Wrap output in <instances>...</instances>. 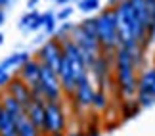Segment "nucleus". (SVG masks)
I'll return each instance as SVG.
<instances>
[{"instance_id":"nucleus-1","label":"nucleus","mask_w":155,"mask_h":136,"mask_svg":"<svg viewBox=\"0 0 155 136\" xmlns=\"http://www.w3.org/2000/svg\"><path fill=\"white\" fill-rule=\"evenodd\" d=\"M138 73L140 69L136 67L134 58L127 48H121L115 52L113 56V75H115V86L117 94L121 96V100L127 98H136L138 92Z\"/></svg>"},{"instance_id":"nucleus-2","label":"nucleus","mask_w":155,"mask_h":136,"mask_svg":"<svg viewBox=\"0 0 155 136\" xmlns=\"http://www.w3.org/2000/svg\"><path fill=\"white\" fill-rule=\"evenodd\" d=\"M96 38L100 42L102 54L113 56L119 50V33H117V21H115V8L105 6L96 15Z\"/></svg>"},{"instance_id":"nucleus-3","label":"nucleus","mask_w":155,"mask_h":136,"mask_svg":"<svg viewBox=\"0 0 155 136\" xmlns=\"http://www.w3.org/2000/svg\"><path fill=\"white\" fill-rule=\"evenodd\" d=\"M67 128V117L61 102H46L44 104V136L52 134H65Z\"/></svg>"},{"instance_id":"nucleus-4","label":"nucleus","mask_w":155,"mask_h":136,"mask_svg":"<svg viewBox=\"0 0 155 136\" xmlns=\"http://www.w3.org/2000/svg\"><path fill=\"white\" fill-rule=\"evenodd\" d=\"M40 90H42L44 102H61L63 100V90L59 85V77L56 71H52L48 65L40 63Z\"/></svg>"},{"instance_id":"nucleus-5","label":"nucleus","mask_w":155,"mask_h":136,"mask_svg":"<svg viewBox=\"0 0 155 136\" xmlns=\"http://www.w3.org/2000/svg\"><path fill=\"white\" fill-rule=\"evenodd\" d=\"M115 56V54H113ZM113 56L109 54H100L96 60L92 61V65L88 67V75L94 77V82L98 88L107 90V86H111V73H113Z\"/></svg>"},{"instance_id":"nucleus-6","label":"nucleus","mask_w":155,"mask_h":136,"mask_svg":"<svg viewBox=\"0 0 155 136\" xmlns=\"http://www.w3.org/2000/svg\"><path fill=\"white\" fill-rule=\"evenodd\" d=\"M61 58H63V50H61V44H59L58 38H50L37 52V60L42 65H48L56 73L59 71V65H61Z\"/></svg>"},{"instance_id":"nucleus-7","label":"nucleus","mask_w":155,"mask_h":136,"mask_svg":"<svg viewBox=\"0 0 155 136\" xmlns=\"http://www.w3.org/2000/svg\"><path fill=\"white\" fill-rule=\"evenodd\" d=\"M94 92H96V88L92 86V81H90V75H84L81 77L79 81H77V86H75V92L71 100L75 102L77 108H90L92 105V98H94Z\"/></svg>"},{"instance_id":"nucleus-8","label":"nucleus","mask_w":155,"mask_h":136,"mask_svg":"<svg viewBox=\"0 0 155 136\" xmlns=\"http://www.w3.org/2000/svg\"><path fill=\"white\" fill-rule=\"evenodd\" d=\"M4 94H8V96H12L14 100H17V102L23 105V108H27V105L31 104V100H33L31 88H29L17 75L12 77V81L8 82V86L4 88Z\"/></svg>"},{"instance_id":"nucleus-9","label":"nucleus","mask_w":155,"mask_h":136,"mask_svg":"<svg viewBox=\"0 0 155 136\" xmlns=\"http://www.w3.org/2000/svg\"><path fill=\"white\" fill-rule=\"evenodd\" d=\"M17 77H19L29 88L37 86L40 82V61L37 58H31V60L25 61L21 67H17Z\"/></svg>"},{"instance_id":"nucleus-10","label":"nucleus","mask_w":155,"mask_h":136,"mask_svg":"<svg viewBox=\"0 0 155 136\" xmlns=\"http://www.w3.org/2000/svg\"><path fill=\"white\" fill-rule=\"evenodd\" d=\"M58 77H59V85H61V90H63V96H73L75 92V86H77V79L71 71V65L67 61V58H61V65H59V71H58Z\"/></svg>"},{"instance_id":"nucleus-11","label":"nucleus","mask_w":155,"mask_h":136,"mask_svg":"<svg viewBox=\"0 0 155 136\" xmlns=\"http://www.w3.org/2000/svg\"><path fill=\"white\" fill-rule=\"evenodd\" d=\"M136 94H146L155 100V63L150 67L140 69L138 73V92Z\"/></svg>"},{"instance_id":"nucleus-12","label":"nucleus","mask_w":155,"mask_h":136,"mask_svg":"<svg viewBox=\"0 0 155 136\" xmlns=\"http://www.w3.org/2000/svg\"><path fill=\"white\" fill-rule=\"evenodd\" d=\"M44 100H31V104L25 108V117L40 132L44 131Z\"/></svg>"},{"instance_id":"nucleus-13","label":"nucleus","mask_w":155,"mask_h":136,"mask_svg":"<svg viewBox=\"0 0 155 136\" xmlns=\"http://www.w3.org/2000/svg\"><path fill=\"white\" fill-rule=\"evenodd\" d=\"M2 109L4 111H8V113L14 117V119H21L23 115H25V108L17 102V100H14L12 96H8V94H4L2 92Z\"/></svg>"},{"instance_id":"nucleus-14","label":"nucleus","mask_w":155,"mask_h":136,"mask_svg":"<svg viewBox=\"0 0 155 136\" xmlns=\"http://www.w3.org/2000/svg\"><path fill=\"white\" fill-rule=\"evenodd\" d=\"M0 136H17L15 119L8 111H0Z\"/></svg>"},{"instance_id":"nucleus-15","label":"nucleus","mask_w":155,"mask_h":136,"mask_svg":"<svg viewBox=\"0 0 155 136\" xmlns=\"http://www.w3.org/2000/svg\"><path fill=\"white\" fill-rule=\"evenodd\" d=\"M142 111V108L138 105L136 98H127V100H121V119L123 121H128L136 117Z\"/></svg>"},{"instance_id":"nucleus-16","label":"nucleus","mask_w":155,"mask_h":136,"mask_svg":"<svg viewBox=\"0 0 155 136\" xmlns=\"http://www.w3.org/2000/svg\"><path fill=\"white\" fill-rule=\"evenodd\" d=\"M31 60V56L27 54V52H15V54L8 56L6 60L0 63V67H2V71H8L10 67H21L25 61Z\"/></svg>"},{"instance_id":"nucleus-17","label":"nucleus","mask_w":155,"mask_h":136,"mask_svg":"<svg viewBox=\"0 0 155 136\" xmlns=\"http://www.w3.org/2000/svg\"><path fill=\"white\" fill-rule=\"evenodd\" d=\"M15 127H17V136H42V132H40L38 128H35L33 123L29 121L25 115L15 121Z\"/></svg>"},{"instance_id":"nucleus-18","label":"nucleus","mask_w":155,"mask_h":136,"mask_svg":"<svg viewBox=\"0 0 155 136\" xmlns=\"http://www.w3.org/2000/svg\"><path fill=\"white\" fill-rule=\"evenodd\" d=\"M109 94H107V90H102V88H96V92H94V98H92V105L90 108H94L96 111H105L107 108H109Z\"/></svg>"},{"instance_id":"nucleus-19","label":"nucleus","mask_w":155,"mask_h":136,"mask_svg":"<svg viewBox=\"0 0 155 136\" xmlns=\"http://www.w3.org/2000/svg\"><path fill=\"white\" fill-rule=\"evenodd\" d=\"M130 6L134 8L136 15L140 17V21L146 25V29L150 31L151 29V21H150V15H147V8H146V0H128Z\"/></svg>"},{"instance_id":"nucleus-20","label":"nucleus","mask_w":155,"mask_h":136,"mask_svg":"<svg viewBox=\"0 0 155 136\" xmlns=\"http://www.w3.org/2000/svg\"><path fill=\"white\" fill-rule=\"evenodd\" d=\"M79 27H81L86 35H90V37L96 38V17H86V19H82V21L79 23Z\"/></svg>"},{"instance_id":"nucleus-21","label":"nucleus","mask_w":155,"mask_h":136,"mask_svg":"<svg viewBox=\"0 0 155 136\" xmlns=\"http://www.w3.org/2000/svg\"><path fill=\"white\" fill-rule=\"evenodd\" d=\"M42 21H44L46 31L54 33V29H56V15H54L52 12H46V14H42Z\"/></svg>"},{"instance_id":"nucleus-22","label":"nucleus","mask_w":155,"mask_h":136,"mask_svg":"<svg viewBox=\"0 0 155 136\" xmlns=\"http://www.w3.org/2000/svg\"><path fill=\"white\" fill-rule=\"evenodd\" d=\"M100 8V0H81L79 2V10L81 12H92Z\"/></svg>"},{"instance_id":"nucleus-23","label":"nucleus","mask_w":155,"mask_h":136,"mask_svg":"<svg viewBox=\"0 0 155 136\" xmlns=\"http://www.w3.org/2000/svg\"><path fill=\"white\" fill-rule=\"evenodd\" d=\"M84 132H86V136H100L102 134V127H100L98 123H88Z\"/></svg>"},{"instance_id":"nucleus-24","label":"nucleus","mask_w":155,"mask_h":136,"mask_svg":"<svg viewBox=\"0 0 155 136\" xmlns=\"http://www.w3.org/2000/svg\"><path fill=\"white\" fill-rule=\"evenodd\" d=\"M35 15H37V12H29L27 15H23L21 21H19V27H21V29H29V25H31V21H33Z\"/></svg>"},{"instance_id":"nucleus-25","label":"nucleus","mask_w":155,"mask_h":136,"mask_svg":"<svg viewBox=\"0 0 155 136\" xmlns=\"http://www.w3.org/2000/svg\"><path fill=\"white\" fill-rule=\"evenodd\" d=\"M40 27H44L42 14H37V15L33 17V21H31V25H29V29H31V31H37V29H40Z\"/></svg>"},{"instance_id":"nucleus-26","label":"nucleus","mask_w":155,"mask_h":136,"mask_svg":"<svg viewBox=\"0 0 155 136\" xmlns=\"http://www.w3.org/2000/svg\"><path fill=\"white\" fill-rule=\"evenodd\" d=\"M146 8H147V15L151 21V29H153V15H155V0H146Z\"/></svg>"},{"instance_id":"nucleus-27","label":"nucleus","mask_w":155,"mask_h":136,"mask_svg":"<svg viewBox=\"0 0 155 136\" xmlns=\"http://www.w3.org/2000/svg\"><path fill=\"white\" fill-rule=\"evenodd\" d=\"M10 81H12V75L8 73V71H2V73H0V88L4 90V88L8 86V82H10Z\"/></svg>"},{"instance_id":"nucleus-28","label":"nucleus","mask_w":155,"mask_h":136,"mask_svg":"<svg viewBox=\"0 0 155 136\" xmlns=\"http://www.w3.org/2000/svg\"><path fill=\"white\" fill-rule=\"evenodd\" d=\"M71 14H73V8H65V10H61V12L56 15V19H58V21H65Z\"/></svg>"},{"instance_id":"nucleus-29","label":"nucleus","mask_w":155,"mask_h":136,"mask_svg":"<svg viewBox=\"0 0 155 136\" xmlns=\"http://www.w3.org/2000/svg\"><path fill=\"white\" fill-rule=\"evenodd\" d=\"M65 136H86L84 131H73V132H67Z\"/></svg>"},{"instance_id":"nucleus-30","label":"nucleus","mask_w":155,"mask_h":136,"mask_svg":"<svg viewBox=\"0 0 155 136\" xmlns=\"http://www.w3.org/2000/svg\"><path fill=\"white\" fill-rule=\"evenodd\" d=\"M37 2H38V0H29V2H27V6H29V8H35V6H37Z\"/></svg>"},{"instance_id":"nucleus-31","label":"nucleus","mask_w":155,"mask_h":136,"mask_svg":"<svg viewBox=\"0 0 155 136\" xmlns=\"http://www.w3.org/2000/svg\"><path fill=\"white\" fill-rule=\"evenodd\" d=\"M8 2H10V0H0V10H2V8H4V6L8 4Z\"/></svg>"},{"instance_id":"nucleus-32","label":"nucleus","mask_w":155,"mask_h":136,"mask_svg":"<svg viewBox=\"0 0 155 136\" xmlns=\"http://www.w3.org/2000/svg\"><path fill=\"white\" fill-rule=\"evenodd\" d=\"M2 23H4V12L0 10V25H2Z\"/></svg>"},{"instance_id":"nucleus-33","label":"nucleus","mask_w":155,"mask_h":136,"mask_svg":"<svg viewBox=\"0 0 155 136\" xmlns=\"http://www.w3.org/2000/svg\"><path fill=\"white\" fill-rule=\"evenodd\" d=\"M58 4H65V2H69V0H56Z\"/></svg>"},{"instance_id":"nucleus-34","label":"nucleus","mask_w":155,"mask_h":136,"mask_svg":"<svg viewBox=\"0 0 155 136\" xmlns=\"http://www.w3.org/2000/svg\"><path fill=\"white\" fill-rule=\"evenodd\" d=\"M0 111H2V92H0Z\"/></svg>"},{"instance_id":"nucleus-35","label":"nucleus","mask_w":155,"mask_h":136,"mask_svg":"<svg viewBox=\"0 0 155 136\" xmlns=\"http://www.w3.org/2000/svg\"><path fill=\"white\" fill-rule=\"evenodd\" d=\"M2 42H4V35L0 33V44H2Z\"/></svg>"},{"instance_id":"nucleus-36","label":"nucleus","mask_w":155,"mask_h":136,"mask_svg":"<svg viewBox=\"0 0 155 136\" xmlns=\"http://www.w3.org/2000/svg\"><path fill=\"white\" fill-rule=\"evenodd\" d=\"M52 136H65V134H52Z\"/></svg>"},{"instance_id":"nucleus-37","label":"nucleus","mask_w":155,"mask_h":136,"mask_svg":"<svg viewBox=\"0 0 155 136\" xmlns=\"http://www.w3.org/2000/svg\"><path fill=\"white\" fill-rule=\"evenodd\" d=\"M153 27H155V15H153Z\"/></svg>"},{"instance_id":"nucleus-38","label":"nucleus","mask_w":155,"mask_h":136,"mask_svg":"<svg viewBox=\"0 0 155 136\" xmlns=\"http://www.w3.org/2000/svg\"><path fill=\"white\" fill-rule=\"evenodd\" d=\"M0 73H2V67H0Z\"/></svg>"},{"instance_id":"nucleus-39","label":"nucleus","mask_w":155,"mask_h":136,"mask_svg":"<svg viewBox=\"0 0 155 136\" xmlns=\"http://www.w3.org/2000/svg\"><path fill=\"white\" fill-rule=\"evenodd\" d=\"M42 136H44V134H42Z\"/></svg>"}]
</instances>
